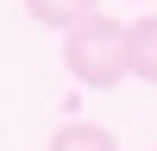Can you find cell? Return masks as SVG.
Wrapping results in <instances>:
<instances>
[{"label":"cell","mask_w":157,"mask_h":151,"mask_svg":"<svg viewBox=\"0 0 157 151\" xmlns=\"http://www.w3.org/2000/svg\"><path fill=\"white\" fill-rule=\"evenodd\" d=\"M63 69H69L82 88L126 82V76H132V32H126L120 19H107V13L69 25V32H63Z\"/></svg>","instance_id":"6da1fadb"},{"label":"cell","mask_w":157,"mask_h":151,"mask_svg":"<svg viewBox=\"0 0 157 151\" xmlns=\"http://www.w3.org/2000/svg\"><path fill=\"white\" fill-rule=\"evenodd\" d=\"M25 13H32L38 25H50V32H69V25L94 19V13H101V0H25Z\"/></svg>","instance_id":"7a4b0ae2"},{"label":"cell","mask_w":157,"mask_h":151,"mask_svg":"<svg viewBox=\"0 0 157 151\" xmlns=\"http://www.w3.org/2000/svg\"><path fill=\"white\" fill-rule=\"evenodd\" d=\"M50 151H120V138L107 126H94V120H69V126L50 132Z\"/></svg>","instance_id":"3957f363"},{"label":"cell","mask_w":157,"mask_h":151,"mask_svg":"<svg viewBox=\"0 0 157 151\" xmlns=\"http://www.w3.org/2000/svg\"><path fill=\"white\" fill-rule=\"evenodd\" d=\"M126 32H132V76L157 88V13H138Z\"/></svg>","instance_id":"277c9868"}]
</instances>
